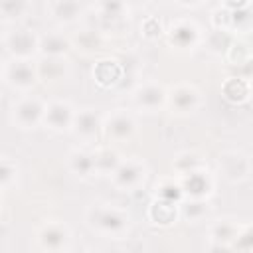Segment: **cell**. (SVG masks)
I'll use <instances>...</instances> for the list:
<instances>
[{"mask_svg":"<svg viewBox=\"0 0 253 253\" xmlns=\"http://www.w3.org/2000/svg\"><path fill=\"white\" fill-rule=\"evenodd\" d=\"M89 223L93 229L105 235H121L128 227V215L119 208L111 206H93L89 210Z\"/></svg>","mask_w":253,"mask_h":253,"instance_id":"obj_1","label":"cell"},{"mask_svg":"<svg viewBox=\"0 0 253 253\" xmlns=\"http://www.w3.org/2000/svg\"><path fill=\"white\" fill-rule=\"evenodd\" d=\"M38 77H40L38 75V67H34L30 59H18V57H14L4 67V79H6V83L10 87L18 89V91L30 89L36 83Z\"/></svg>","mask_w":253,"mask_h":253,"instance_id":"obj_2","label":"cell"},{"mask_svg":"<svg viewBox=\"0 0 253 253\" xmlns=\"http://www.w3.org/2000/svg\"><path fill=\"white\" fill-rule=\"evenodd\" d=\"M4 43H6V49L12 53V57H18V59H30L40 49V38L26 28H18L6 34Z\"/></svg>","mask_w":253,"mask_h":253,"instance_id":"obj_3","label":"cell"},{"mask_svg":"<svg viewBox=\"0 0 253 253\" xmlns=\"http://www.w3.org/2000/svg\"><path fill=\"white\" fill-rule=\"evenodd\" d=\"M43 115H45V105L38 97H24L12 109L14 123H18L22 128H34L36 125L43 123Z\"/></svg>","mask_w":253,"mask_h":253,"instance_id":"obj_4","label":"cell"},{"mask_svg":"<svg viewBox=\"0 0 253 253\" xmlns=\"http://www.w3.org/2000/svg\"><path fill=\"white\" fill-rule=\"evenodd\" d=\"M146 176V168L140 160L136 158H128V160H121V164L117 166V170L111 174L113 184L123 188V190H134L144 182Z\"/></svg>","mask_w":253,"mask_h":253,"instance_id":"obj_5","label":"cell"},{"mask_svg":"<svg viewBox=\"0 0 253 253\" xmlns=\"http://www.w3.org/2000/svg\"><path fill=\"white\" fill-rule=\"evenodd\" d=\"M217 166H219V172L223 178H227L229 182H241L249 176V170H251V162L249 158L239 152V150H227L219 156L217 160Z\"/></svg>","mask_w":253,"mask_h":253,"instance_id":"obj_6","label":"cell"},{"mask_svg":"<svg viewBox=\"0 0 253 253\" xmlns=\"http://www.w3.org/2000/svg\"><path fill=\"white\" fill-rule=\"evenodd\" d=\"M75 111L67 101H53L45 105V115H43V125L55 132L71 128L73 125Z\"/></svg>","mask_w":253,"mask_h":253,"instance_id":"obj_7","label":"cell"},{"mask_svg":"<svg viewBox=\"0 0 253 253\" xmlns=\"http://www.w3.org/2000/svg\"><path fill=\"white\" fill-rule=\"evenodd\" d=\"M103 128H105V134L107 138L111 140H125V138H130L134 128H136V123L132 119L130 113L126 111H115L111 113L105 123H103Z\"/></svg>","mask_w":253,"mask_h":253,"instance_id":"obj_8","label":"cell"},{"mask_svg":"<svg viewBox=\"0 0 253 253\" xmlns=\"http://www.w3.org/2000/svg\"><path fill=\"white\" fill-rule=\"evenodd\" d=\"M132 101L138 109H144V111H156L160 109L166 101H168V93L164 91L162 85L158 83H144L140 85L134 95H132Z\"/></svg>","mask_w":253,"mask_h":253,"instance_id":"obj_9","label":"cell"},{"mask_svg":"<svg viewBox=\"0 0 253 253\" xmlns=\"http://www.w3.org/2000/svg\"><path fill=\"white\" fill-rule=\"evenodd\" d=\"M168 105L178 113H192L200 105V93L194 85L182 83L168 93Z\"/></svg>","mask_w":253,"mask_h":253,"instance_id":"obj_10","label":"cell"},{"mask_svg":"<svg viewBox=\"0 0 253 253\" xmlns=\"http://www.w3.org/2000/svg\"><path fill=\"white\" fill-rule=\"evenodd\" d=\"M99 126H101V121L97 117L95 111L91 109H83L79 113H75L73 117V125H71V130L77 138L85 140V142H91L97 132H99Z\"/></svg>","mask_w":253,"mask_h":253,"instance_id":"obj_11","label":"cell"},{"mask_svg":"<svg viewBox=\"0 0 253 253\" xmlns=\"http://www.w3.org/2000/svg\"><path fill=\"white\" fill-rule=\"evenodd\" d=\"M180 186H182V192L190 194V198H206L211 190V180H210L208 172H204V168H202V170H196L190 174H182Z\"/></svg>","mask_w":253,"mask_h":253,"instance_id":"obj_12","label":"cell"},{"mask_svg":"<svg viewBox=\"0 0 253 253\" xmlns=\"http://www.w3.org/2000/svg\"><path fill=\"white\" fill-rule=\"evenodd\" d=\"M38 241L42 243L43 249L55 251V249H61V247L67 245V241H69V231H67V227H65L63 223H55V221H53V223H47V225H43V227L40 229Z\"/></svg>","mask_w":253,"mask_h":253,"instance_id":"obj_13","label":"cell"},{"mask_svg":"<svg viewBox=\"0 0 253 253\" xmlns=\"http://www.w3.org/2000/svg\"><path fill=\"white\" fill-rule=\"evenodd\" d=\"M67 73V61L63 55H43L42 61L38 63V75L45 81H57L63 79Z\"/></svg>","mask_w":253,"mask_h":253,"instance_id":"obj_14","label":"cell"},{"mask_svg":"<svg viewBox=\"0 0 253 253\" xmlns=\"http://www.w3.org/2000/svg\"><path fill=\"white\" fill-rule=\"evenodd\" d=\"M200 38V30L194 22H176L170 30V40L172 43H176L178 47H188V45H194Z\"/></svg>","mask_w":253,"mask_h":253,"instance_id":"obj_15","label":"cell"},{"mask_svg":"<svg viewBox=\"0 0 253 253\" xmlns=\"http://www.w3.org/2000/svg\"><path fill=\"white\" fill-rule=\"evenodd\" d=\"M69 168L73 174L81 176V178H89L91 174L97 172V164H95V152H87V150H73L69 154Z\"/></svg>","mask_w":253,"mask_h":253,"instance_id":"obj_16","label":"cell"},{"mask_svg":"<svg viewBox=\"0 0 253 253\" xmlns=\"http://www.w3.org/2000/svg\"><path fill=\"white\" fill-rule=\"evenodd\" d=\"M51 16L61 24H71L79 18L81 6L77 0H51L49 2Z\"/></svg>","mask_w":253,"mask_h":253,"instance_id":"obj_17","label":"cell"},{"mask_svg":"<svg viewBox=\"0 0 253 253\" xmlns=\"http://www.w3.org/2000/svg\"><path fill=\"white\" fill-rule=\"evenodd\" d=\"M69 49V40L59 32H49L40 38V51L43 55H63Z\"/></svg>","mask_w":253,"mask_h":253,"instance_id":"obj_18","label":"cell"},{"mask_svg":"<svg viewBox=\"0 0 253 253\" xmlns=\"http://www.w3.org/2000/svg\"><path fill=\"white\" fill-rule=\"evenodd\" d=\"M223 97L231 103H241L247 97H251V83H247L243 77H229L223 83Z\"/></svg>","mask_w":253,"mask_h":253,"instance_id":"obj_19","label":"cell"},{"mask_svg":"<svg viewBox=\"0 0 253 253\" xmlns=\"http://www.w3.org/2000/svg\"><path fill=\"white\" fill-rule=\"evenodd\" d=\"M99 18L111 26L121 24L125 18V0H99Z\"/></svg>","mask_w":253,"mask_h":253,"instance_id":"obj_20","label":"cell"},{"mask_svg":"<svg viewBox=\"0 0 253 253\" xmlns=\"http://www.w3.org/2000/svg\"><path fill=\"white\" fill-rule=\"evenodd\" d=\"M95 164H97V172L99 174H113L117 170V166L121 164V156L115 148L111 146H103L95 150Z\"/></svg>","mask_w":253,"mask_h":253,"instance_id":"obj_21","label":"cell"},{"mask_svg":"<svg viewBox=\"0 0 253 253\" xmlns=\"http://www.w3.org/2000/svg\"><path fill=\"white\" fill-rule=\"evenodd\" d=\"M253 26V10L247 6H241V8H233L229 12V20H227V28L229 30H249Z\"/></svg>","mask_w":253,"mask_h":253,"instance_id":"obj_22","label":"cell"},{"mask_svg":"<svg viewBox=\"0 0 253 253\" xmlns=\"http://www.w3.org/2000/svg\"><path fill=\"white\" fill-rule=\"evenodd\" d=\"M208 202L204 198H192L190 202H186L184 206H180V213L184 219L188 221H200L208 215Z\"/></svg>","mask_w":253,"mask_h":253,"instance_id":"obj_23","label":"cell"},{"mask_svg":"<svg viewBox=\"0 0 253 253\" xmlns=\"http://www.w3.org/2000/svg\"><path fill=\"white\" fill-rule=\"evenodd\" d=\"M239 235V227L231 219H221L211 227V239L221 241V243H231Z\"/></svg>","mask_w":253,"mask_h":253,"instance_id":"obj_24","label":"cell"},{"mask_svg":"<svg viewBox=\"0 0 253 253\" xmlns=\"http://www.w3.org/2000/svg\"><path fill=\"white\" fill-rule=\"evenodd\" d=\"M174 166L180 172V176L182 174H190V172H196V170L204 168V158L200 154H196V152H182L174 160Z\"/></svg>","mask_w":253,"mask_h":253,"instance_id":"obj_25","label":"cell"},{"mask_svg":"<svg viewBox=\"0 0 253 253\" xmlns=\"http://www.w3.org/2000/svg\"><path fill=\"white\" fill-rule=\"evenodd\" d=\"M30 10V0H2V16L4 22H14L26 16Z\"/></svg>","mask_w":253,"mask_h":253,"instance_id":"obj_26","label":"cell"},{"mask_svg":"<svg viewBox=\"0 0 253 253\" xmlns=\"http://www.w3.org/2000/svg\"><path fill=\"white\" fill-rule=\"evenodd\" d=\"M150 211H156V215L152 213V217L156 219V223L160 221V223H170V221H174V217H176V202H172V200H158L154 206H152V210Z\"/></svg>","mask_w":253,"mask_h":253,"instance_id":"obj_27","label":"cell"},{"mask_svg":"<svg viewBox=\"0 0 253 253\" xmlns=\"http://www.w3.org/2000/svg\"><path fill=\"white\" fill-rule=\"evenodd\" d=\"M75 43H77V49L81 47L83 51H95L101 47V36L95 30H83L75 38Z\"/></svg>","mask_w":253,"mask_h":253,"instance_id":"obj_28","label":"cell"},{"mask_svg":"<svg viewBox=\"0 0 253 253\" xmlns=\"http://www.w3.org/2000/svg\"><path fill=\"white\" fill-rule=\"evenodd\" d=\"M208 45H210V49L211 51H223L225 47H229V38H227V32L225 30H213L211 32V36H210V42H208Z\"/></svg>","mask_w":253,"mask_h":253,"instance_id":"obj_29","label":"cell"},{"mask_svg":"<svg viewBox=\"0 0 253 253\" xmlns=\"http://www.w3.org/2000/svg\"><path fill=\"white\" fill-rule=\"evenodd\" d=\"M158 190H160L158 196H160L162 200H172V202H176L178 196L182 194V186H180V184H174V182H162Z\"/></svg>","mask_w":253,"mask_h":253,"instance_id":"obj_30","label":"cell"},{"mask_svg":"<svg viewBox=\"0 0 253 253\" xmlns=\"http://www.w3.org/2000/svg\"><path fill=\"white\" fill-rule=\"evenodd\" d=\"M16 174V164H12L8 158L2 160V168H0V182H2V188H8L10 186V180L12 176Z\"/></svg>","mask_w":253,"mask_h":253,"instance_id":"obj_31","label":"cell"},{"mask_svg":"<svg viewBox=\"0 0 253 253\" xmlns=\"http://www.w3.org/2000/svg\"><path fill=\"white\" fill-rule=\"evenodd\" d=\"M241 65H243V71H245V75H247L249 79H253V55H251V57H247V59H245Z\"/></svg>","mask_w":253,"mask_h":253,"instance_id":"obj_32","label":"cell"},{"mask_svg":"<svg viewBox=\"0 0 253 253\" xmlns=\"http://www.w3.org/2000/svg\"><path fill=\"white\" fill-rule=\"evenodd\" d=\"M231 8H241V6H247V0H225Z\"/></svg>","mask_w":253,"mask_h":253,"instance_id":"obj_33","label":"cell"},{"mask_svg":"<svg viewBox=\"0 0 253 253\" xmlns=\"http://www.w3.org/2000/svg\"><path fill=\"white\" fill-rule=\"evenodd\" d=\"M180 2H184V4H196V2H200V0H180Z\"/></svg>","mask_w":253,"mask_h":253,"instance_id":"obj_34","label":"cell"},{"mask_svg":"<svg viewBox=\"0 0 253 253\" xmlns=\"http://www.w3.org/2000/svg\"><path fill=\"white\" fill-rule=\"evenodd\" d=\"M251 97H253V81H251Z\"/></svg>","mask_w":253,"mask_h":253,"instance_id":"obj_35","label":"cell"},{"mask_svg":"<svg viewBox=\"0 0 253 253\" xmlns=\"http://www.w3.org/2000/svg\"><path fill=\"white\" fill-rule=\"evenodd\" d=\"M132 2H140V0H132Z\"/></svg>","mask_w":253,"mask_h":253,"instance_id":"obj_36","label":"cell"}]
</instances>
